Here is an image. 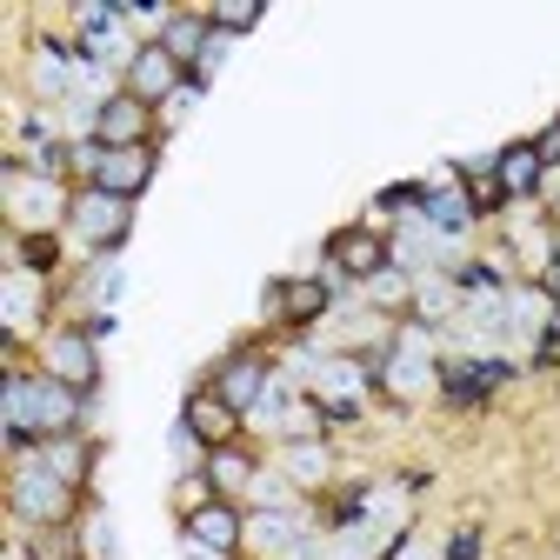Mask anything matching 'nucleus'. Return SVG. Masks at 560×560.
Wrapping results in <instances>:
<instances>
[{"instance_id":"21","label":"nucleus","mask_w":560,"mask_h":560,"mask_svg":"<svg viewBox=\"0 0 560 560\" xmlns=\"http://www.w3.org/2000/svg\"><path fill=\"white\" fill-rule=\"evenodd\" d=\"M288 474L294 480H320L327 474V454L320 447H288Z\"/></svg>"},{"instance_id":"6","label":"nucleus","mask_w":560,"mask_h":560,"mask_svg":"<svg viewBox=\"0 0 560 560\" xmlns=\"http://www.w3.org/2000/svg\"><path fill=\"white\" fill-rule=\"evenodd\" d=\"M47 368H54L67 387H94V347H88L81 334H60V340L47 347Z\"/></svg>"},{"instance_id":"20","label":"nucleus","mask_w":560,"mask_h":560,"mask_svg":"<svg viewBox=\"0 0 560 560\" xmlns=\"http://www.w3.org/2000/svg\"><path fill=\"white\" fill-rule=\"evenodd\" d=\"M254 21H260V0H221L207 14V27H254Z\"/></svg>"},{"instance_id":"18","label":"nucleus","mask_w":560,"mask_h":560,"mask_svg":"<svg viewBox=\"0 0 560 560\" xmlns=\"http://www.w3.org/2000/svg\"><path fill=\"white\" fill-rule=\"evenodd\" d=\"M294 534H301V527H294V514H267V521H254V527H247V540H254L260 553H280Z\"/></svg>"},{"instance_id":"1","label":"nucleus","mask_w":560,"mask_h":560,"mask_svg":"<svg viewBox=\"0 0 560 560\" xmlns=\"http://www.w3.org/2000/svg\"><path fill=\"white\" fill-rule=\"evenodd\" d=\"M67 214H74V228H81V241H94V247H120L127 241V221H133V207L120 200V194H81L74 207H67Z\"/></svg>"},{"instance_id":"16","label":"nucleus","mask_w":560,"mask_h":560,"mask_svg":"<svg viewBox=\"0 0 560 560\" xmlns=\"http://www.w3.org/2000/svg\"><path fill=\"white\" fill-rule=\"evenodd\" d=\"M174 60H187V54H207L214 40H207V21H167V40H161Z\"/></svg>"},{"instance_id":"4","label":"nucleus","mask_w":560,"mask_h":560,"mask_svg":"<svg viewBox=\"0 0 560 560\" xmlns=\"http://www.w3.org/2000/svg\"><path fill=\"white\" fill-rule=\"evenodd\" d=\"M140 127H148V101L140 94H114L101 114H94V140L114 154V148H140Z\"/></svg>"},{"instance_id":"26","label":"nucleus","mask_w":560,"mask_h":560,"mask_svg":"<svg viewBox=\"0 0 560 560\" xmlns=\"http://www.w3.org/2000/svg\"><path fill=\"white\" fill-rule=\"evenodd\" d=\"M187 560H221V547H207V540H194V534H187Z\"/></svg>"},{"instance_id":"13","label":"nucleus","mask_w":560,"mask_h":560,"mask_svg":"<svg viewBox=\"0 0 560 560\" xmlns=\"http://www.w3.org/2000/svg\"><path fill=\"white\" fill-rule=\"evenodd\" d=\"M334 260H340L347 273H381L394 254H387L381 241H368V234H347V241H334Z\"/></svg>"},{"instance_id":"3","label":"nucleus","mask_w":560,"mask_h":560,"mask_svg":"<svg viewBox=\"0 0 560 560\" xmlns=\"http://www.w3.org/2000/svg\"><path fill=\"white\" fill-rule=\"evenodd\" d=\"M127 74H133V88H127V94H140V101H161V94H180V88H187V81H180V60H174L161 40L140 47Z\"/></svg>"},{"instance_id":"17","label":"nucleus","mask_w":560,"mask_h":560,"mask_svg":"<svg viewBox=\"0 0 560 560\" xmlns=\"http://www.w3.org/2000/svg\"><path fill=\"white\" fill-rule=\"evenodd\" d=\"M280 301H288V314H294V320H320V314H327V288H320V280H301V288H280Z\"/></svg>"},{"instance_id":"7","label":"nucleus","mask_w":560,"mask_h":560,"mask_svg":"<svg viewBox=\"0 0 560 560\" xmlns=\"http://www.w3.org/2000/svg\"><path fill=\"white\" fill-rule=\"evenodd\" d=\"M187 534H194V540H207V547H234V540H241V521H234V508L207 501V508H194V514H187Z\"/></svg>"},{"instance_id":"14","label":"nucleus","mask_w":560,"mask_h":560,"mask_svg":"<svg viewBox=\"0 0 560 560\" xmlns=\"http://www.w3.org/2000/svg\"><path fill=\"white\" fill-rule=\"evenodd\" d=\"M8 187H14V214H34V221H47V214H54V187H47V180H34V187H27V174L14 167V174H8Z\"/></svg>"},{"instance_id":"11","label":"nucleus","mask_w":560,"mask_h":560,"mask_svg":"<svg viewBox=\"0 0 560 560\" xmlns=\"http://www.w3.org/2000/svg\"><path fill=\"white\" fill-rule=\"evenodd\" d=\"M187 428L207 434V441H228L234 434V407L221 394H200V400H187Z\"/></svg>"},{"instance_id":"23","label":"nucleus","mask_w":560,"mask_h":560,"mask_svg":"<svg viewBox=\"0 0 560 560\" xmlns=\"http://www.w3.org/2000/svg\"><path fill=\"white\" fill-rule=\"evenodd\" d=\"M241 480H247V467H241L234 454H221V460H214V487H241Z\"/></svg>"},{"instance_id":"12","label":"nucleus","mask_w":560,"mask_h":560,"mask_svg":"<svg viewBox=\"0 0 560 560\" xmlns=\"http://www.w3.org/2000/svg\"><path fill=\"white\" fill-rule=\"evenodd\" d=\"M260 381H267V374H260V361H234V368L221 374V387H214V394H221L234 413H247V407L260 400Z\"/></svg>"},{"instance_id":"5","label":"nucleus","mask_w":560,"mask_h":560,"mask_svg":"<svg viewBox=\"0 0 560 560\" xmlns=\"http://www.w3.org/2000/svg\"><path fill=\"white\" fill-rule=\"evenodd\" d=\"M14 508H21L27 521H60V514H67V480H60V474H21Z\"/></svg>"},{"instance_id":"24","label":"nucleus","mask_w":560,"mask_h":560,"mask_svg":"<svg viewBox=\"0 0 560 560\" xmlns=\"http://www.w3.org/2000/svg\"><path fill=\"white\" fill-rule=\"evenodd\" d=\"M534 154H540V167H547V161H560V120H553V127L534 140Z\"/></svg>"},{"instance_id":"9","label":"nucleus","mask_w":560,"mask_h":560,"mask_svg":"<svg viewBox=\"0 0 560 560\" xmlns=\"http://www.w3.org/2000/svg\"><path fill=\"white\" fill-rule=\"evenodd\" d=\"M387 387H394V394H413V387H428V340H400V347H394Z\"/></svg>"},{"instance_id":"19","label":"nucleus","mask_w":560,"mask_h":560,"mask_svg":"<svg viewBox=\"0 0 560 560\" xmlns=\"http://www.w3.org/2000/svg\"><path fill=\"white\" fill-rule=\"evenodd\" d=\"M420 314H428V320H441L447 307H454V280L447 273H420V301H413Z\"/></svg>"},{"instance_id":"15","label":"nucleus","mask_w":560,"mask_h":560,"mask_svg":"<svg viewBox=\"0 0 560 560\" xmlns=\"http://www.w3.org/2000/svg\"><path fill=\"white\" fill-rule=\"evenodd\" d=\"M420 207H428V221H434V228H454V234L474 221V207H467L460 194H420Z\"/></svg>"},{"instance_id":"8","label":"nucleus","mask_w":560,"mask_h":560,"mask_svg":"<svg viewBox=\"0 0 560 560\" xmlns=\"http://www.w3.org/2000/svg\"><path fill=\"white\" fill-rule=\"evenodd\" d=\"M508 374H514L508 361H487V368H454V374H447V394H454L460 407H474L480 394H494V387H501Z\"/></svg>"},{"instance_id":"2","label":"nucleus","mask_w":560,"mask_h":560,"mask_svg":"<svg viewBox=\"0 0 560 560\" xmlns=\"http://www.w3.org/2000/svg\"><path fill=\"white\" fill-rule=\"evenodd\" d=\"M148 174H154V154L148 148H114V154L94 161V187L101 194H120V200H133L140 187H148Z\"/></svg>"},{"instance_id":"25","label":"nucleus","mask_w":560,"mask_h":560,"mask_svg":"<svg viewBox=\"0 0 560 560\" xmlns=\"http://www.w3.org/2000/svg\"><path fill=\"white\" fill-rule=\"evenodd\" d=\"M474 553H480V540H474V534H460V540L447 547V560H474Z\"/></svg>"},{"instance_id":"22","label":"nucleus","mask_w":560,"mask_h":560,"mask_svg":"<svg viewBox=\"0 0 560 560\" xmlns=\"http://www.w3.org/2000/svg\"><path fill=\"white\" fill-rule=\"evenodd\" d=\"M47 474L74 480V474H81V447H74V441H54V447H47Z\"/></svg>"},{"instance_id":"10","label":"nucleus","mask_w":560,"mask_h":560,"mask_svg":"<svg viewBox=\"0 0 560 560\" xmlns=\"http://www.w3.org/2000/svg\"><path fill=\"white\" fill-rule=\"evenodd\" d=\"M494 180H501V194H534L540 187V154L534 148H508L494 161Z\"/></svg>"}]
</instances>
